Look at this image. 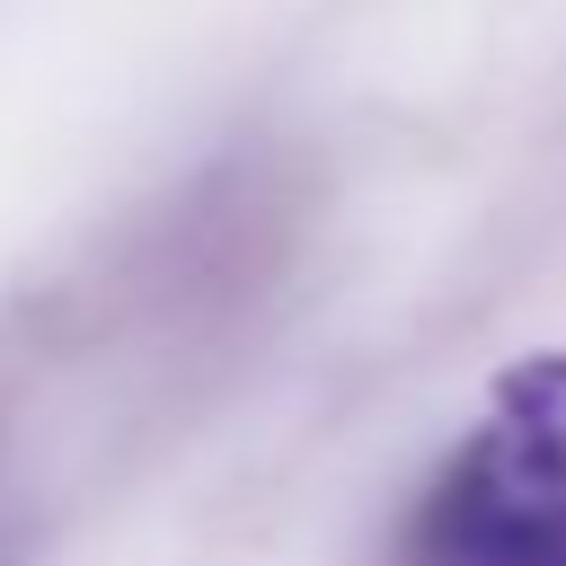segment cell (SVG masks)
Segmentation results:
<instances>
[{
	"mask_svg": "<svg viewBox=\"0 0 566 566\" xmlns=\"http://www.w3.org/2000/svg\"><path fill=\"white\" fill-rule=\"evenodd\" d=\"M398 566H566V363L504 380V407L407 504Z\"/></svg>",
	"mask_w": 566,
	"mask_h": 566,
	"instance_id": "cell-1",
	"label": "cell"
}]
</instances>
